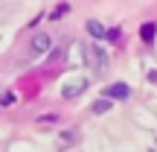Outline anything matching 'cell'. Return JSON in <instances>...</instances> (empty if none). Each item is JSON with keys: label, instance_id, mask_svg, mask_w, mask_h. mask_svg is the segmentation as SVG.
<instances>
[{"label": "cell", "instance_id": "2", "mask_svg": "<svg viewBox=\"0 0 157 152\" xmlns=\"http://www.w3.org/2000/svg\"><path fill=\"white\" fill-rule=\"evenodd\" d=\"M143 38H146V41L154 38V23H146V27H143Z\"/></svg>", "mask_w": 157, "mask_h": 152}, {"label": "cell", "instance_id": "4", "mask_svg": "<svg viewBox=\"0 0 157 152\" xmlns=\"http://www.w3.org/2000/svg\"><path fill=\"white\" fill-rule=\"evenodd\" d=\"M105 108H108V100H102V102H96V105H93V111H105Z\"/></svg>", "mask_w": 157, "mask_h": 152}, {"label": "cell", "instance_id": "1", "mask_svg": "<svg viewBox=\"0 0 157 152\" xmlns=\"http://www.w3.org/2000/svg\"><path fill=\"white\" fill-rule=\"evenodd\" d=\"M105 94L111 97V100H125V97L131 94V88H128V85H111V88H108Z\"/></svg>", "mask_w": 157, "mask_h": 152}, {"label": "cell", "instance_id": "3", "mask_svg": "<svg viewBox=\"0 0 157 152\" xmlns=\"http://www.w3.org/2000/svg\"><path fill=\"white\" fill-rule=\"evenodd\" d=\"M87 29H90V35H105V29H102L96 21H90V23H87Z\"/></svg>", "mask_w": 157, "mask_h": 152}]
</instances>
